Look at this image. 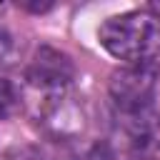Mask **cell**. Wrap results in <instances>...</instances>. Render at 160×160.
I'll use <instances>...</instances> for the list:
<instances>
[{
  "mask_svg": "<svg viewBox=\"0 0 160 160\" xmlns=\"http://www.w3.org/2000/svg\"><path fill=\"white\" fill-rule=\"evenodd\" d=\"M72 75H75V65H72L70 55H65L62 50H58L52 45H40L25 70L28 82L45 92L65 90L70 85Z\"/></svg>",
  "mask_w": 160,
  "mask_h": 160,
  "instance_id": "cell-3",
  "label": "cell"
},
{
  "mask_svg": "<svg viewBox=\"0 0 160 160\" xmlns=\"http://www.w3.org/2000/svg\"><path fill=\"white\" fill-rule=\"evenodd\" d=\"M20 8H22V10H32V12H45V10H50L52 5H50V2H40V5H38V2H35V5H25V2H22Z\"/></svg>",
  "mask_w": 160,
  "mask_h": 160,
  "instance_id": "cell-7",
  "label": "cell"
},
{
  "mask_svg": "<svg viewBox=\"0 0 160 160\" xmlns=\"http://www.w3.org/2000/svg\"><path fill=\"white\" fill-rule=\"evenodd\" d=\"M18 105H20V98H18L15 85H12L8 78L0 75V118L12 115V112L18 110Z\"/></svg>",
  "mask_w": 160,
  "mask_h": 160,
  "instance_id": "cell-4",
  "label": "cell"
},
{
  "mask_svg": "<svg viewBox=\"0 0 160 160\" xmlns=\"http://www.w3.org/2000/svg\"><path fill=\"white\" fill-rule=\"evenodd\" d=\"M155 88H158V68L152 62L125 65L115 70L108 82L112 102L122 112H130V115H138L150 105Z\"/></svg>",
  "mask_w": 160,
  "mask_h": 160,
  "instance_id": "cell-2",
  "label": "cell"
},
{
  "mask_svg": "<svg viewBox=\"0 0 160 160\" xmlns=\"http://www.w3.org/2000/svg\"><path fill=\"white\" fill-rule=\"evenodd\" d=\"M82 160H120V155L115 152L112 145H108V142H98V145H92V148L85 152Z\"/></svg>",
  "mask_w": 160,
  "mask_h": 160,
  "instance_id": "cell-6",
  "label": "cell"
},
{
  "mask_svg": "<svg viewBox=\"0 0 160 160\" xmlns=\"http://www.w3.org/2000/svg\"><path fill=\"white\" fill-rule=\"evenodd\" d=\"M12 58H15V40L8 30L0 28V70L8 68L12 62Z\"/></svg>",
  "mask_w": 160,
  "mask_h": 160,
  "instance_id": "cell-5",
  "label": "cell"
},
{
  "mask_svg": "<svg viewBox=\"0 0 160 160\" xmlns=\"http://www.w3.org/2000/svg\"><path fill=\"white\" fill-rule=\"evenodd\" d=\"M100 45L128 65L152 62L160 55V18L148 10L110 15L98 30Z\"/></svg>",
  "mask_w": 160,
  "mask_h": 160,
  "instance_id": "cell-1",
  "label": "cell"
}]
</instances>
